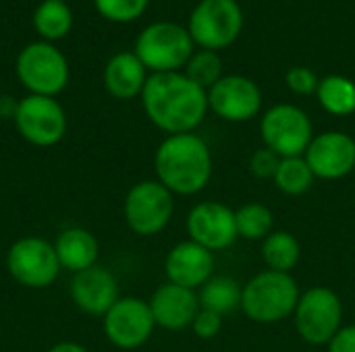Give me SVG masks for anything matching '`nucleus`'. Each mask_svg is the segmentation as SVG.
I'll use <instances>...</instances> for the list:
<instances>
[{
	"label": "nucleus",
	"mask_w": 355,
	"mask_h": 352,
	"mask_svg": "<svg viewBox=\"0 0 355 352\" xmlns=\"http://www.w3.org/2000/svg\"><path fill=\"white\" fill-rule=\"evenodd\" d=\"M148 118L168 135L191 133L206 116L208 93L181 73H152L141 91Z\"/></svg>",
	"instance_id": "1"
},
{
	"label": "nucleus",
	"mask_w": 355,
	"mask_h": 352,
	"mask_svg": "<svg viewBox=\"0 0 355 352\" xmlns=\"http://www.w3.org/2000/svg\"><path fill=\"white\" fill-rule=\"evenodd\" d=\"M158 183L171 193L196 195L212 176V156L206 141L193 133L168 135L154 158Z\"/></svg>",
	"instance_id": "2"
},
{
	"label": "nucleus",
	"mask_w": 355,
	"mask_h": 352,
	"mask_svg": "<svg viewBox=\"0 0 355 352\" xmlns=\"http://www.w3.org/2000/svg\"><path fill=\"white\" fill-rule=\"evenodd\" d=\"M297 282L283 272H260L241 288V311L256 324H279L295 313Z\"/></svg>",
	"instance_id": "3"
},
{
	"label": "nucleus",
	"mask_w": 355,
	"mask_h": 352,
	"mask_svg": "<svg viewBox=\"0 0 355 352\" xmlns=\"http://www.w3.org/2000/svg\"><path fill=\"white\" fill-rule=\"evenodd\" d=\"M133 52L152 73H177L193 56V39L185 27L158 21L137 35Z\"/></svg>",
	"instance_id": "4"
},
{
	"label": "nucleus",
	"mask_w": 355,
	"mask_h": 352,
	"mask_svg": "<svg viewBox=\"0 0 355 352\" xmlns=\"http://www.w3.org/2000/svg\"><path fill=\"white\" fill-rule=\"evenodd\" d=\"M15 71L21 85L33 95H58L69 83V62L67 56L50 41L27 44L17 60Z\"/></svg>",
	"instance_id": "5"
},
{
	"label": "nucleus",
	"mask_w": 355,
	"mask_h": 352,
	"mask_svg": "<svg viewBox=\"0 0 355 352\" xmlns=\"http://www.w3.org/2000/svg\"><path fill=\"white\" fill-rule=\"evenodd\" d=\"M295 330L308 344H329L341 330L343 305L335 290L314 286L306 290L295 307Z\"/></svg>",
	"instance_id": "6"
},
{
	"label": "nucleus",
	"mask_w": 355,
	"mask_h": 352,
	"mask_svg": "<svg viewBox=\"0 0 355 352\" xmlns=\"http://www.w3.org/2000/svg\"><path fill=\"white\" fill-rule=\"evenodd\" d=\"M243 29V12L235 0H202L189 17V35L204 50L229 48Z\"/></svg>",
	"instance_id": "7"
},
{
	"label": "nucleus",
	"mask_w": 355,
	"mask_h": 352,
	"mask_svg": "<svg viewBox=\"0 0 355 352\" xmlns=\"http://www.w3.org/2000/svg\"><path fill=\"white\" fill-rule=\"evenodd\" d=\"M260 133L266 147L281 158H295L306 154L314 139L308 114L293 104L272 106L260 122Z\"/></svg>",
	"instance_id": "8"
},
{
	"label": "nucleus",
	"mask_w": 355,
	"mask_h": 352,
	"mask_svg": "<svg viewBox=\"0 0 355 352\" xmlns=\"http://www.w3.org/2000/svg\"><path fill=\"white\" fill-rule=\"evenodd\" d=\"M173 212V193L158 180H141L125 197V220L139 237H152L164 230Z\"/></svg>",
	"instance_id": "9"
},
{
	"label": "nucleus",
	"mask_w": 355,
	"mask_h": 352,
	"mask_svg": "<svg viewBox=\"0 0 355 352\" xmlns=\"http://www.w3.org/2000/svg\"><path fill=\"white\" fill-rule=\"evenodd\" d=\"M12 120L21 137L37 147L56 145L67 133V114L56 98L48 95L29 93L19 100Z\"/></svg>",
	"instance_id": "10"
},
{
	"label": "nucleus",
	"mask_w": 355,
	"mask_h": 352,
	"mask_svg": "<svg viewBox=\"0 0 355 352\" xmlns=\"http://www.w3.org/2000/svg\"><path fill=\"white\" fill-rule=\"evenodd\" d=\"M6 268L19 284L27 288H46L58 278L60 261L54 245L37 237H27L8 249Z\"/></svg>",
	"instance_id": "11"
},
{
	"label": "nucleus",
	"mask_w": 355,
	"mask_h": 352,
	"mask_svg": "<svg viewBox=\"0 0 355 352\" xmlns=\"http://www.w3.org/2000/svg\"><path fill=\"white\" fill-rule=\"evenodd\" d=\"M154 315L150 309V303L125 297L119 299L110 311L104 315V334L106 338L125 351L139 349L154 332Z\"/></svg>",
	"instance_id": "12"
},
{
	"label": "nucleus",
	"mask_w": 355,
	"mask_h": 352,
	"mask_svg": "<svg viewBox=\"0 0 355 352\" xmlns=\"http://www.w3.org/2000/svg\"><path fill=\"white\" fill-rule=\"evenodd\" d=\"M260 87L243 75H227L208 89V108L229 122L254 118L260 112Z\"/></svg>",
	"instance_id": "13"
},
{
	"label": "nucleus",
	"mask_w": 355,
	"mask_h": 352,
	"mask_svg": "<svg viewBox=\"0 0 355 352\" xmlns=\"http://www.w3.org/2000/svg\"><path fill=\"white\" fill-rule=\"evenodd\" d=\"M306 162L314 176L337 180L355 170V139L341 131L316 135L306 149Z\"/></svg>",
	"instance_id": "14"
},
{
	"label": "nucleus",
	"mask_w": 355,
	"mask_h": 352,
	"mask_svg": "<svg viewBox=\"0 0 355 352\" xmlns=\"http://www.w3.org/2000/svg\"><path fill=\"white\" fill-rule=\"evenodd\" d=\"M189 241L208 251H223L237 239L235 212L218 201H202L187 216Z\"/></svg>",
	"instance_id": "15"
},
{
	"label": "nucleus",
	"mask_w": 355,
	"mask_h": 352,
	"mask_svg": "<svg viewBox=\"0 0 355 352\" xmlns=\"http://www.w3.org/2000/svg\"><path fill=\"white\" fill-rule=\"evenodd\" d=\"M164 272L168 282L185 286V288H202L214 272V255L193 241H185L175 245L166 259Z\"/></svg>",
	"instance_id": "16"
},
{
	"label": "nucleus",
	"mask_w": 355,
	"mask_h": 352,
	"mask_svg": "<svg viewBox=\"0 0 355 352\" xmlns=\"http://www.w3.org/2000/svg\"><path fill=\"white\" fill-rule=\"evenodd\" d=\"M73 303L87 315H106L110 307L119 301L116 278L104 268H89L75 274L71 282Z\"/></svg>",
	"instance_id": "17"
},
{
	"label": "nucleus",
	"mask_w": 355,
	"mask_h": 352,
	"mask_svg": "<svg viewBox=\"0 0 355 352\" xmlns=\"http://www.w3.org/2000/svg\"><path fill=\"white\" fill-rule=\"evenodd\" d=\"M150 309L156 326L164 330H183L193 324L202 307L198 295L191 288L168 282L152 295Z\"/></svg>",
	"instance_id": "18"
},
{
	"label": "nucleus",
	"mask_w": 355,
	"mask_h": 352,
	"mask_svg": "<svg viewBox=\"0 0 355 352\" xmlns=\"http://www.w3.org/2000/svg\"><path fill=\"white\" fill-rule=\"evenodd\" d=\"M148 81V68L135 52H119L104 66V87L116 100L141 95Z\"/></svg>",
	"instance_id": "19"
},
{
	"label": "nucleus",
	"mask_w": 355,
	"mask_h": 352,
	"mask_svg": "<svg viewBox=\"0 0 355 352\" xmlns=\"http://www.w3.org/2000/svg\"><path fill=\"white\" fill-rule=\"evenodd\" d=\"M54 251L60 261V268L79 274L96 266L100 247L92 232L83 228H69L58 234L54 243Z\"/></svg>",
	"instance_id": "20"
},
{
	"label": "nucleus",
	"mask_w": 355,
	"mask_h": 352,
	"mask_svg": "<svg viewBox=\"0 0 355 352\" xmlns=\"http://www.w3.org/2000/svg\"><path fill=\"white\" fill-rule=\"evenodd\" d=\"M33 29L44 41H58L73 27V10L64 0H42L31 17Z\"/></svg>",
	"instance_id": "21"
},
{
	"label": "nucleus",
	"mask_w": 355,
	"mask_h": 352,
	"mask_svg": "<svg viewBox=\"0 0 355 352\" xmlns=\"http://www.w3.org/2000/svg\"><path fill=\"white\" fill-rule=\"evenodd\" d=\"M320 106L335 116H349L355 112V83L343 75H329L316 89Z\"/></svg>",
	"instance_id": "22"
},
{
	"label": "nucleus",
	"mask_w": 355,
	"mask_h": 352,
	"mask_svg": "<svg viewBox=\"0 0 355 352\" xmlns=\"http://www.w3.org/2000/svg\"><path fill=\"white\" fill-rule=\"evenodd\" d=\"M300 255H302V247L297 239L285 230H277V232L272 230L262 243V259L272 272L289 274L297 266Z\"/></svg>",
	"instance_id": "23"
},
{
	"label": "nucleus",
	"mask_w": 355,
	"mask_h": 352,
	"mask_svg": "<svg viewBox=\"0 0 355 352\" xmlns=\"http://www.w3.org/2000/svg\"><path fill=\"white\" fill-rule=\"evenodd\" d=\"M198 299L202 309L227 315L241 305V288L229 276H214L202 286Z\"/></svg>",
	"instance_id": "24"
},
{
	"label": "nucleus",
	"mask_w": 355,
	"mask_h": 352,
	"mask_svg": "<svg viewBox=\"0 0 355 352\" xmlns=\"http://www.w3.org/2000/svg\"><path fill=\"white\" fill-rule=\"evenodd\" d=\"M237 237L245 241H264L275 226L272 212L262 203H245L235 212Z\"/></svg>",
	"instance_id": "25"
},
{
	"label": "nucleus",
	"mask_w": 355,
	"mask_h": 352,
	"mask_svg": "<svg viewBox=\"0 0 355 352\" xmlns=\"http://www.w3.org/2000/svg\"><path fill=\"white\" fill-rule=\"evenodd\" d=\"M314 172L310 170L308 162L304 156L295 158H283L279 164V170L275 174V185L285 193V195H302L310 191L314 185Z\"/></svg>",
	"instance_id": "26"
},
{
	"label": "nucleus",
	"mask_w": 355,
	"mask_h": 352,
	"mask_svg": "<svg viewBox=\"0 0 355 352\" xmlns=\"http://www.w3.org/2000/svg\"><path fill=\"white\" fill-rule=\"evenodd\" d=\"M185 75L204 91L223 79V60L212 50H202L193 54L185 64Z\"/></svg>",
	"instance_id": "27"
},
{
	"label": "nucleus",
	"mask_w": 355,
	"mask_h": 352,
	"mask_svg": "<svg viewBox=\"0 0 355 352\" xmlns=\"http://www.w3.org/2000/svg\"><path fill=\"white\" fill-rule=\"evenodd\" d=\"M150 0H94L100 17L112 23H131L144 15Z\"/></svg>",
	"instance_id": "28"
},
{
	"label": "nucleus",
	"mask_w": 355,
	"mask_h": 352,
	"mask_svg": "<svg viewBox=\"0 0 355 352\" xmlns=\"http://www.w3.org/2000/svg\"><path fill=\"white\" fill-rule=\"evenodd\" d=\"M285 81H287V87L293 93H297V95L316 93L318 83H320L318 77H316V73L312 68H308V66H293V68H289Z\"/></svg>",
	"instance_id": "29"
},
{
	"label": "nucleus",
	"mask_w": 355,
	"mask_h": 352,
	"mask_svg": "<svg viewBox=\"0 0 355 352\" xmlns=\"http://www.w3.org/2000/svg\"><path fill=\"white\" fill-rule=\"evenodd\" d=\"M281 156H277L272 149L268 147H262V149H256L250 158V170L254 176L258 178H275L277 170H279V164H281Z\"/></svg>",
	"instance_id": "30"
},
{
	"label": "nucleus",
	"mask_w": 355,
	"mask_h": 352,
	"mask_svg": "<svg viewBox=\"0 0 355 352\" xmlns=\"http://www.w3.org/2000/svg\"><path fill=\"white\" fill-rule=\"evenodd\" d=\"M191 328H193L198 338L212 340L223 330V315H218L214 311H208V309H200L196 319H193V324H191Z\"/></svg>",
	"instance_id": "31"
},
{
	"label": "nucleus",
	"mask_w": 355,
	"mask_h": 352,
	"mask_svg": "<svg viewBox=\"0 0 355 352\" xmlns=\"http://www.w3.org/2000/svg\"><path fill=\"white\" fill-rule=\"evenodd\" d=\"M329 352H355V326L341 328L329 342Z\"/></svg>",
	"instance_id": "32"
},
{
	"label": "nucleus",
	"mask_w": 355,
	"mask_h": 352,
	"mask_svg": "<svg viewBox=\"0 0 355 352\" xmlns=\"http://www.w3.org/2000/svg\"><path fill=\"white\" fill-rule=\"evenodd\" d=\"M17 104L10 95H0V116L2 118H15L17 112Z\"/></svg>",
	"instance_id": "33"
},
{
	"label": "nucleus",
	"mask_w": 355,
	"mask_h": 352,
	"mask_svg": "<svg viewBox=\"0 0 355 352\" xmlns=\"http://www.w3.org/2000/svg\"><path fill=\"white\" fill-rule=\"evenodd\" d=\"M48 352H87L81 344H77V342H60V344H56V346H52Z\"/></svg>",
	"instance_id": "34"
},
{
	"label": "nucleus",
	"mask_w": 355,
	"mask_h": 352,
	"mask_svg": "<svg viewBox=\"0 0 355 352\" xmlns=\"http://www.w3.org/2000/svg\"><path fill=\"white\" fill-rule=\"evenodd\" d=\"M354 172H355V170H354Z\"/></svg>",
	"instance_id": "35"
}]
</instances>
